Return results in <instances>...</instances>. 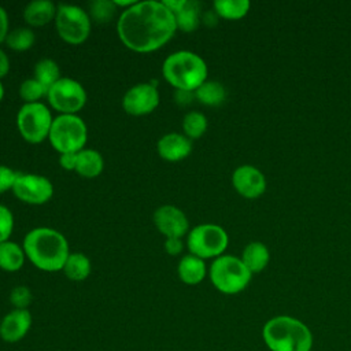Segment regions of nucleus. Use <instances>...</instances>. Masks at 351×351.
Instances as JSON below:
<instances>
[{"label": "nucleus", "instance_id": "c85d7f7f", "mask_svg": "<svg viewBox=\"0 0 351 351\" xmlns=\"http://www.w3.org/2000/svg\"><path fill=\"white\" fill-rule=\"evenodd\" d=\"M47 93L48 88L36 78H27L19 86V96L25 103H38L43 97H47Z\"/></svg>", "mask_w": 351, "mask_h": 351}, {"label": "nucleus", "instance_id": "0eeeda50", "mask_svg": "<svg viewBox=\"0 0 351 351\" xmlns=\"http://www.w3.org/2000/svg\"><path fill=\"white\" fill-rule=\"evenodd\" d=\"M53 118L49 108L38 103H25L16 114V128L22 138L30 144H40L49 136Z\"/></svg>", "mask_w": 351, "mask_h": 351}, {"label": "nucleus", "instance_id": "1a4fd4ad", "mask_svg": "<svg viewBox=\"0 0 351 351\" xmlns=\"http://www.w3.org/2000/svg\"><path fill=\"white\" fill-rule=\"evenodd\" d=\"M55 27L58 36L67 44H82L90 33L92 19L89 14L74 4H60L56 8Z\"/></svg>", "mask_w": 351, "mask_h": 351}, {"label": "nucleus", "instance_id": "cd10ccee", "mask_svg": "<svg viewBox=\"0 0 351 351\" xmlns=\"http://www.w3.org/2000/svg\"><path fill=\"white\" fill-rule=\"evenodd\" d=\"M36 41V36L34 32L29 27H18L14 29L8 33L7 38H5V44L8 45V48L18 51V52H23L27 51L33 47Z\"/></svg>", "mask_w": 351, "mask_h": 351}, {"label": "nucleus", "instance_id": "7c9ffc66", "mask_svg": "<svg viewBox=\"0 0 351 351\" xmlns=\"http://www.w3.org/2000/svg\"><path fill=\"white\" fill-rule=\"evenodd\" d=\"M12 229H14V215L7 206L0 204V244L10 240Z\"/></svg>", "mask_w": 351, "mask_h": 351}, {"label": "nucleus", "instance_id": "e433bc0d", "mask_svg": "<svg viewBox=\"0 0 351 351\" xmlns=\"http://www.w3.org/2000/svg\"><path fill=\"white\" fill-rule=\"evenodd\" d=\"M195 97V92H189V90H180L177 89L174 93V99L177 101V104L180 106H186L189 104Z\"/></svg>", "mask_w": 351, "mask_h": 351}, {"label": "nucleus", "instance_id": "f3484780", "mask_svg": "<svg viewBox=\"0 0 351 351\" xmlns=\"http://www.w3.org/2000/svg\"><path fill=\"white\" fill-rule=\"evenodd\" d=\"M56 5L49 0H33L23 10V19L29 26L41 27L55 21Z\"/></svg>", "mask_w": 351, "mask_h": 351}, {"label": "nucleus", "instance_id": "393cba45", "mask_svg": "<svg viewBox=\"0 0 351 351\" xmlns=\"http://www.w3.org/2000/svg\"><path fill=\"white\" fill-rule=\"evenodd\" d=\"M33 78H36L38 82H41L44 86L49 89L55 82H58L62 78L60 69L55 60L49 58L41 59L34 64Z\"/></svg>", "mask_w": 351, "mask_h": 351}, {"label": "nucleus", "instance_id": "f704fd0d", "mask_svg": "<svg viewBox=\"0 0 351 351\" xmlns=\"http://www.w3.org/2000/svg\"><path fill=\"white\" fill-rule=\"evenodd\" d=\"M182 247H184L182 240L177 237H170V239H166L165 241V251L169 255H178L182 251Z\"/></svg>", "mask_w": 351, "mask_h": 351}, {"label": "nucleus", "instance_id": "4c0bfd02", "mask_svg": "<svg viewBox=\"0 0 351 351\" xmlns=\"http://www.w3.org/2000/svg\"><path fill=\"white\" fill-rule=\"evenodd\" d=\"M10 71V59L5 52L0 48V80L4 78Z\"/></svg>", "mask_w": 351, "mask_h": 351}, {"label": "nucleus", "instance_id": "dca6fc26", "mask_svg": "<svg viewBox=\"0 0 351 351\" xmlns=\"http://www.w3.org/2000/svg\"><path fill=\"white\" fill-rule=\"evenodd\" d=\"M156 149L162 159L167 162H178L191 154L192 140L181 133H167L159 138Z\"/></svg>", "mask_w": 351, "mask_h": 351}, {"label": "nucleus", "instance_id": "5701e85b", "mask_svg": "<svg viewBox=\"0 0 351 351\" xmlns=\"http://www.w3.org/2000/svg\"><path fill=\"white\" fill-rule=\"evenodd\" d=\"M177 30L191 33L196 30L200 23V5L196 1L185 0L184 5L174 14Z\"/></svg>", "mask_w": 351, "mask_h": 351}, {"label": "nucleus", "instance_id": "4be33fe9", "mask_svg": "<svg viewBox=\"0 0 351 351\" xmlns=\"http://www.w3.org/2000/svg\"><path fill=\"white\" fill-rule=\"evenodd\" d=\"M62 270L69 280L82 281L88 278V276L90 274V259L82 252H70Z\"/></svg>", "mask_w": 351, "mask_h": 351}, {"label": "nucleus", "instance_id": "aec40b11", "mask_svg": "<svg viewBox=\"0 0 351 351\" xmlns=\"http://www.w3.org/2000/svg\"><path fill=\"white\" fill-rule=\"evenodd\" d=\"M241 261L247 266V269L254 274L262 271L267 266L270 261V254L263 243L251 241L243 250Z\"/></svg>", "mask_w": 351, "mask_h": 351}, {"label": "nucleus", "instance_id": "f257e3e1", "mask_svg": "<svg viewBox=\"0 0 351 351\" xmlns=\"http://www.w3.org/2000/svg\"><path fill=\"white\" fill-rule=\"evenodd\" d=\"M174 14L163 1H136L123 10L117 22L118 37L122 44L138 53H148L162 48L176 34Z\"/></svg>", "mask_w": 351, "mask_h": 351}, {"label": "nucleus", "instance_id": "c9c22d12", "mask_svg": "<svg viewBox=\"0 0 351 351\" xmlns=\"http://www.w3.org/2000/svg\"><path fill=\"white\" fill-rule=\"evenodd\" d=\"M8 26H10V22H8V15H7V11L0 5V43L5 41L7 36H8Z\"/></svg>", "mask_w": 351, "mask_h": 351}, {"label": "nucleus", "instance_id": "2eb2a0df", "mask_svg": "<svg viewBox=\"0 0 351 351\" xmlns=\"http://www.w3.org/2000/svg\"><path fill=\"white\" fill-rule=\"evenodd\" d=\"M32 314L27 308H12L0 322V337L5 343L22 340L32 326Z\"/></svg>", "mask_w": 351, "mask_h": 351}, {"label": "nucleus", "instance_id": "a211bd4d", "mask_svg": "<svg viewBox=\"0 0 351 351\" xmlns=\"http://www.w3.org/2000/svg\"><path fill=\"white\" fill-rule=\"evenodd\" d=\"M177 274L180 280L186 285H197L200 284L206 274L207 267L204 263V259L195 256L192 254L184 255L177 266Z\"/></svg>", "mask_w": 351, "mask_h": 351}, {"label": "nucleus", "instance_id": "9d476101", "mask_svg": "<svg viewBox=\"0 0 351 351\" xmlns=\"http://www.w3.org/2000/svg\"><path fill=\"white\" fill-rule=\"evenodd\" d=\"M47 100L60 114H77L86 103V92L78 81L62 77L48 89Z\"/></svg>", "mask_w": 351, "mask_h": 351}, {"label": "nucleus", "instance_id": "b1692460", "mask_svg": "<svg viewBox=\"0 0 351 351\" xmlns=\"http://www.w3.org/2000/svg\"><path fill=\"white\" fill-rule=\"evenodd\" d=\"M195 97L206 106H218L226 97L225 86L218 81H206L196 90Z\"/></svg>", "mask_w": 351, "mask_h": 351}, {"label": "nucleus", "instance_id": "412c9836", "mask_svg": "<svg viewBox=\"0 0 351 351\" xmlns=\"http://www.w3.org/2000/svg\"><path fill=\"white\" fill-rule=\"evenodd\" d=\"M26 259L23 247L14 241H4L0 244V269L4 271H18Z\"/></svg>", "mask_w": 351, "mask_h": 351}, {"label": "nucleus", "instance_id": "6ab92c4d", "mask_svg": "<svg viewBox=\"0 0 351 351\" xmlns=\"http://www.w3.org/2000/svg\"><path fill=\"white\" fill-rule=\"evenodd\" d=\"M104 169V159L96 149L84 148L77 154L75 173L84 178H95L101 174Z\"/></svg>", "mask_w": 351, "mask_h": 351}, {"label": "nucleus", "instance_id": "9b49d317", "mask_svg": "<svg viewBox=\"0 0 351 351\" xmlns=\"http://www.w3.org/2000/svg\"><path fill=\"white\" fill-rule=\"evenodd\" d=\"M12 192L23 203L27 204H44L51 200L53 195L52 182L40 174L18 173Z\"/></svg>", "mask_w": 351, "mask_h": 351}, {"label": "nucleus", "instance_id": "72a5a7b5", "mask_svg": "<svg viewBox=\"0 0 351 351\" xmlns=\"http://www.w3.org/2000/svg\"><path fill=\"white\" fill-rule=\"evenodd\" d=\"M77 154L78 152H67V154H60L59 156V165L64 170H74L77 166Z\"/></svg>", "mask_w": 351, "mask_h": 351}, {"label": "nucleus", "instance_id": "bb28decb", "mask_svg": "<svg viewBox=\"0 0 351 351\" xmlns=\"http://www.w3.org/2000/svg\"><path fill=\"white\" fill-rule=\"evenodd\" d=\"M207 130V118L199 111H189L182 118V132L189 138H199Z\"/></svg>", "mask_w": 351, "mask_h": 351}, {"label": "nucleus", "instance_id": "473e14b6", "mask_svg": "<svg viewBox=\"0 0 351 351\" xmlns=\"http://www.w3.org/2000/svg\"><path fill=\"white\" fill-rule=\"evenodd\" d=\"M16 177H18L16 171H14L12 169H10L7 166L0 165V193L12 191Z\"/></svg>", "mask_w": 351, "mask_h": 351}, {"label": "nucleus", "instance_id": "c756f323", "mask_svg": "<svg viewBox=\"0 0 351 351\" xmlns=\"http://www.w3.org/2000/svg\"><path fill=\"white\" fill-rule=\"evenodd\" d=\"M118 8L115 7L114 1L111 0H95L89 4V16L97 23H107L110 22Z\"/></svg>", "mask_w": 351, "mask_h": 351}, {"label": "nucleus", "instance_id": "58836bf2", "mask_svg": "<svg viewBox=\"0 0 351 351\" xmlns=\"http://www.w3.org/2000/svg\"><path fill=\"white\" fill-rule=\"evenodd\" d=\"M3 97H4V86H3V84L0 81V101L3 100Z\"/></svg>", "mask_w": 351, "mask_h": 351}, {"label": "nucleus", "instance_id": "423d86ee", "mask_svg": "<svg viewBox=\"0 0 351 351\" xmlns=\"http://www.w3.org/2000/svg\"><path fill=\"white\" fill-rule=\"evenodd\" d=\"M49 143L59 154L80 152L88 140V128L77 114H60L53 118Z\"/></svg>", "mask_w": 351, "mask_h": 351}, {"label": "nucleus", "instance_id": "2f4dec72", "mask_svg": "<svg viewBox=\"0 0 351 351\" xmlns=\"http://www.w3.org/2000/svg\"><path fill=\"white\" fill-rule=\"evenodd\" d=\"M32 292L25 285H18L12 288L10 293V302L14 306V308H27L29 304L32 303Z\"/></svg>", "mask_w": 351, "mask_h": 351}, {"label": "nucleus", "instance_id": "20e7f679", "mask_svg": "<svg viewBox=\"0 0 351 351\" xmlns=\"http://www.w3.org/2000/svg\"><path fill=\"white\" fill-rule=\"evenodd\" d=\"M162 75L167 84L180 90L195 92L207 81L208 69L203 58L192 51H176L162 64Z\"/></svg>", "mask_w": 351, "mask_h": 351}, {"label": "nucleus", "instance_id": "4468645a", "mask_svg": "<svg viewBox=\"0 0 351 351\" xmlns=\"http://www.w3.org/2000/svg\"><path fill=\"white\" fill-rule=\"evenodd\" d=\"M232 184L234 189L247 199H256L266 191L263 173L251 165L239 166L232 174Z\"/></svg>", "mask_w": 351, "mask_h": 351}, {"label": "nucleus", "instance_id": "39448f33", "mask_svg": "<svg viewBox=\"0 0 351 351\" xmlns=\"http://www.w3.org/2000/svg\"><path fill=\"white\" fill-rule=\"evenodd\" d=\"M208 276L215 289L225 295H234L247 288L252 273L243 263L241 258L221 255L211 263Z\"/></svg>", "mask_w": 351, "mask_h": 351}, {"label": "nucleus", "instance_id": "f8f14e48", "mask_svg": "<svg viewBox=\"0 0 351 351\" xmlns=\"http://www.w3.org/2000/svg\"><path fill=\"white\" fill-rule=\"evenodd\" d=\"M159 106V90L154 82L136 84L126 90L122 97L125 112L141 117L151 114Z\"/></svg>", "mask_w": 351, "mask_h": 351}, {"label": "nucleus", "instance_id": "7ed1b4c3", "mask_svg": "<svg viewBox=\"0 0 351 351\" xmlns=\"http://www.w3.org/2000/svg\"><path fill=\"white\" fill-rule=\"evenodd\" d=\"M262 339L270 351H311L313 333L300 319L276 315L262 328Z\"/></svg>", "mask_w": 351, "mask_h": 351}, {"label": "nucleus", "instance_id": "6e6552de", "mask_svg": "<svg viewBox=\"0 0 351 351\" xmlns=\"http://www.w3.org/2000/svg\"><path fill=\"white\" fill-rule=\"evenodd\" d=\"M229 237L225 229L215 223H202L188 232L186 247L189 252L202 259L218 258L228 248Z\"/></svg>", "mask_w": 351, "mask_h": 351}, {"label": "nucleus", "instance_id": "f03ea898", "mask_svg": "<svg viewBox=\"0 0 351 351\" xmlns=\"http://www.w3.org/2000/svg\"><path fill=\"white\" fill-rule=\"evenodd\" d=\"M23 251L33 266L43 271H59L70 255L66 237L56 229L38 226L23 239Z\"/></svg>", "mask_w": 351, "mask_h": 351}, {"label": "nucleus", "instance_id": "ddd939ff", "mask_svg": "<svg viewBox=\"0 0 351 351\" xmlns=\"http://www.w3.org/2000/svg\"><path fill=\"white\" fill-rule=\"evenodd\" d=\"M154 223L156 229L166 237L181 239L189 232V222L184 211L173 204H163L154 213Z\"/></svg>", "mask_w": 351, "mask_h": 351}, {"label": "nucleus", "instance_id": "a878e982", "mask_svg": "<svg viewBox=\"0 0 351 351\" xmlns=\"http://www.w3.org/2000/svg\"><path fill=\"white\" fill-rule=\"evenodd\" d=\"M214 12L225 19H240L250 10L248 0H215Z\"/></svg>", "mask_w": 351, "mask_h": 351}]
</instances>
